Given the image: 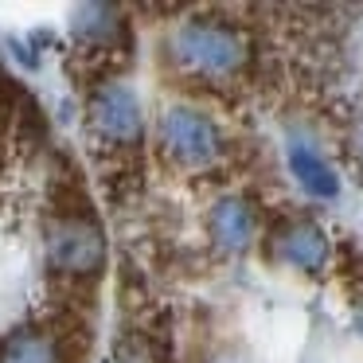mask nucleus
Here are the masks:
<instances>
[{
    "label": "nucleus",
    "mask_w": 363,
    "mask_h": 363,
    "mask_svg": "<svg viewBox=\"0 0 363 363\" xmlns=\"http://www.w3.org/2000/svg\"><path fill=\"white\" fill-rule=\"evenodd\" d=\"M94 110H98V121L106 125V133H113V137H133L137 133V113H133V102H129L125 90L102 94Z\"/></svg>",
    "instance_id": "nucleus-3"
},
{
    "label": "nucleus",
    "mask_w": 363,
    "mask_h": 363,
    "mask_svg": "<svg viewBox=\"0 0 363 363\" xmlns=\"http://www.w3.org/2000/svg\"><path fill=\"white\" fill-rule=\"evenodd\" d=\"M51 258L67 274H90L102 266V238L94 227H82V219H67L51 238Z\"/></svg>",
    "instance_id": "nucleus-1"
},
{
    "label": "nucleus",
    "mask_w": 363,
    "mask_h": 363,
    "mask_svg": "<svg viewBox=\"0 0 363 363\" xmlns=\"http://www.w3.org/2000/svg\"><path fill=\"white\" fill-rule=\"evenodd\" d=\"M0 363H59V347L51 336H35V332H20L4 344Z\"/></svg>",
    "instance_id": "nucleus-2"
}]
</instances>
